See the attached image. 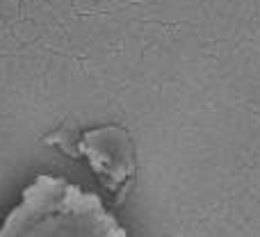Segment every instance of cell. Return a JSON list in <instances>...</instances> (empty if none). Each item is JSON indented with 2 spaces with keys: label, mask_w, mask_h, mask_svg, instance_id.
<instances>
[{
  "label": "cell",
  "mask_w": 260,
  "mask_h": 237,
  "mask_svg": "<svg viewBox=\"0 0 260 237\" xmlns=\"http://www.w3.org/2000/svg\"><path fill=\"white\" fill-rule=\"evenodd\" d=\"M0 237H126L96 196L44 180L9 215Z\"/></svg>",
  "instance_id": "1"
},
{
  "label": "cell",
  "mask_w": 260,
  "mask_h": 237,
  "mask_svg": "<svg viewBox=\"0 0 260 237\" xmlns=\"http://www.w3.org/2000/svg\"><path fill=\"white\" fill-rule=\"evenodd\" d=\"M18 14V0H0V18H14Z\"/></svg>",
  "instance_id": "2"
}]
</instances>
